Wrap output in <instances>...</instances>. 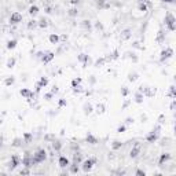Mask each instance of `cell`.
Masks as SVG:
<instances>
[{"label": "cell", "instance_id": "6da1fadb", "mask_svg": "<svg viewBox=\"0 0 176 176\" xmlns=\"http://www.w3.org/2000/svg\"><path fill=\"white\" fill-rule=\"evenodd\" d=\"M164 24H165L167 29L169 32L176 30V18H175V15L172 13H169V11L165 14V17H164Z\"/></svg>", "mask_w": 176, "mask_h": 176}, {"label": "cell", "instance_id": "7a4b0ae2", "mask_svg": "<svg viewBox=\"0 0 176 176\" xmlns=\"http://www.w3.org/2000/svg\"><path fill=\"white\" fill-rule=\"evenodd\" d=\"M161 136V125H157L156 128H153L151 132L147 133V136H146V142L147 143H156L158 139Z\"/></svg>", "mask_w": 176, "mask_h": 176}, {"label": "cell", "instance_id": "3957f363", "mask_svg": "<svg viewBox=\"0 0 176 176\" xmlns=\"http://www.w3.org/2000/svg\"><path fill=\"white\" fill-rule=\"evenodd\" d=\"M47 160V151L44 149H39L33 156H32V164L33 165H37V164H41Z\"/></svg>", "mask_w": 176, "mask_h": 176}, {"label": "cell", "instance_id": "277c9868", "mask_svg": "<svg viewBox=\"0 0 176 176\" xmlns=\"http://www.w3.org/2000/svg\"><path fill=\"white\" fill-rule=\"evenodd\" d=\"M95 164H96V158L95 157H89L87 160H84L80 165H81V169L84 172H89V171L92 169V167H94Z\"/></svg>", "mask_w": 176, "mask_h": 176}, {"label": "cell", "instance_id": "5b68a950", "mask_svg": "<svg viewBox=\"0 0 176 176\" xmlns=\"http://www.w3.org/2000/svg\"><path fill=\"white\" fill-rule=\"evenodd\" d=\"M173 57V50L171 48V47H167V48H164L161 51V54H160V62H165V61H168L169 58Z\"/></svg>", "mask_w": 176, "mask_h": 176}, {"label": "cell", "instance_id": "8992f818", "mask_svg": "<svg viewBox=\"0 0 176 176\" xmlns=\"http://www.w3.org/2000/svg\"><path fill=\"white\" fill-rule=\"evenodd\" d=\"M138 91H140L142 94L145 95V98H153V96L156 95V92H157V89H156V88L147 87V85H146V87H143V85H142V87H139Z\"/></svg>", "mask_w": 176, "mask_h": 176}, {"label": "cell", "instance_id": "52a82bcc", "mask_svg": "<svg viewBox=\"0 0 176 176\" xmlns=\"http://www.w3.org/2000/svg\"><path fill=\"white\" fill-rule=\"evenodd\" d=\"M18 165H21V158H19V156L14 154V156H11V160H10V164H8V168H10V171H14Z\"/></svg>", "mask_w": 176, "mask_h": 176}, {"label": "cell", "instance_id": "ba28073f", "mask_svg": "<svg viewBox=\"0 0 176 176\" xmlns=\"http://www.w3.org/2000/svg\"><path fill=\"white\" fill-rule=\"evenodd\" d=\"M77 61L83 63V68H87L88 65H89V62H91V58H89V55L81 52V54H79V55H77Z\"/></svg>", "mask_w": 176, "mask_h": 176}, {"label": "cell", "instance_id": "9c48e42d", "mask_svg": "<svg viewBox=\"0 0 176 176\" xmlns=\"http://www.w3.org/2000/svg\"><path fill=\"white\" fill-rule=\"evenodd\" d=\"M22 19H24L22 14H19L15 11V13H13L10 15V24H11V25H18L19 22H22Z\"/></svg>", "mask_w": 176, "mask_h": 176}, {"label": "cell", "instance_id": "30bf717a", "mask_svg": "<svg viewBox=\"0 0 176 176\" xmlns=\"http://www.w3.org/2000/svg\"><path fill=\"white\" fill-rule=\"evenodd\" d=\"M19 94H21L22 98H25V99H28V101H30L32 98L35 96V92L30 91L29 88H21V89H19Z\"/></svg>", "mask_w": 176, "mask_h": 176}, {"label": "cell", "instance_id": "8fae6325", "mask_svg": "<svg viewBox=\"0 0 176 176\" xmlns=\"http://www.w3.org/2000/svg\"><path fill=\"white\" fill-rule=\"evenodd\" d=\"M54 58H55V52H52V51H47V52H44V55L41 57V62H43L44 65H47V63H50Z\"/></svg>", "mask_w": 176, "mask_h": 176}, {"label": "cell", "instance_id": "7c38bea8", "mask_svg": "<svg viewBox=\"0 0 176 176\" xmlns=\"http://www.w3.org/2000/svg\"><path fill=\"white\" fill-rule=\"evenodd\" d=\"M140 150H142V146H140V143H136V145L131 149V151H129V157H131V158H136L139 154H140Z\"/></svg>", "mask_w": 176, "mask_h": 176}, {"label": "cell", "instance_id": "4fadbf2b", "mask_svg": "<svg viewBox=\"0 0 176 176\" xmlns=\"http://www.w3.org/2000/svg\"><path fill=\"white\" fill-rule=\"evenodd\" d=\"M58 164H59L61 168H68V167L70 165V160L68 157H65V156H59V158H58Z\"/></svg>", "mask_w": 176, "mask_h": 176}, {"label": "cell", "instance_id": "5bb4252c", "mask_svg": "<svg viewBox=\"0 0 176 176\" xmlns=\"http://www.w3.org/2000/svg\"><path fill=\"white\" fill-rule=\"evenodd\" d=\"M169 160H172V156H171L169 153H164L160 156V160H158V165H164L165 162H168Z\"/></svg>", "mask_w": 176, "mask_h": 176}, {"label": "cell", "instance_id": "9a60e30c", "mask_svg": "<svg viewBox=\"0 0 176 176\" xmlns=\"http://www.w3.org/2000/svg\"><path fill=\"white\" fill-rule=\"evenodd\" d=\"M85 140H87V143H89V145H98V142H99V139L96 138V136H94L91 132H88L87 133Z\"/></svg>", "mask_w": 176, "mask_h": 176}, {"label": "cell", "instance_id": "2e32d148", "mask_svg": "<svg viewBox=\"0 0 176 176\" xmlns=\"http://www.w3.org/2000/svg\"><path fill=\"white\" fill-rule=\"evenodd\" d=\"M95 4H96V7H98L99 10H102V8H109V7H110V4L106 3V0H95Z\"/></svg>", "mask_w": 176, "mask_h": 176}, {"label": "cell", "instance_id": "e0dca14e", "mask_svg": "<svg viewBox=\"0 0 176 176\" xmlns=\"http://www.w3.org/2000/svg\"><path fill=\"white\" fill-rule=\"evenodd\" d=\"M83 109H84V114L85 116H89V114L94 112V107H92V105L89 103V102H87V103H84V106H83Z\"/></svg>", "mask_w": 176, "mask_h": 176}, {"label": "cell", "instance_id": "ac0fdd59", "mask_svg": "<svg viewBox=\"0 0 176 176\" xmlns=\"http://www.w3.org/2000/svg\"><path fill=\"white\" fill-rule=\"evenodd\" d=\"M73 162L74 164H81L83 162V154L79 150L74 151V154H73Z\"/></svg>", "mask_w": 176, "mask_h": 176}, {"label": "cell", "instance_id": "d6986e66", "mask_svg": "<svg viewBox=\"0 0 176 176\" xmlns=\"http://www.w3.org/2000/svg\"><path fill=\"white\" fill-rule=\"evenodd\" d=\"M68 168H69V172H70V173H79V171H80V164L70 162V165L68 167Z\"/></svg>", "mask_w": 176, "mask_h": 176}, {"label": "cell", "instance_id": "ffe728a7", "mask_svg": "<svg viewBox=\"0 0 176 176\" xmlns=\"http://www.w3.org/2000/svg\"><path fill=\"white\" fill-rule=\"evenodd\" d=\"M39 11H40V8H39L37 6H35V4H32V6L29 7V10H28V13H29L30 17H36L39 14Z\"/></svg>", "mask_w": 176, "mask_h": 176}, {"label": "cell", "instance_id": "44dd1931", "mask_svg": "<svg viewBox=\"0 0 176 176\" xmlns=\"http://www.w3.org/2000/svg\"><path fill=\"white\" fill-rule=\"evenodd\" d=\"M4 85H6V87H11V85H14V84H15V77H14V76H8V77H6V79H4Z\"/></svg>", "mask_w": 176, "mask_h": 176}, {"label": "cell", "instance_id": "7402d4cb", "mask_svg": "<svg viewBox=\"0 0 176 176\" xmlns=\"http://www.w3.org/2000/svg\"><path fill=\"white\" fill-rule=\"evenodd\" d=\"M143 101H145V95L142 94L140 91H136L135 92V102L140 105V103H143Z\"/></svg>", "mask_w": 176, "mask_h": 176}, {"label": "cell", "instance_id": "603a6c76", "mask_svg": "<svg viewBox=\"0 0 176 176\" xmlns=\"http://www.w3.org/2000/svg\"><path fill=\"white\" fill-rule=\"evenodd\" d=\"M48 40H50L51 44H58L59 43V36H58L57 33H51L50 36H48Z\"/></svg>", "mask_w": 176, "mask_h": 176}, {"label": "cell", "instance_id": "cb8c5ba5", "mask_svg": "<svg viewBox=\"0 0 176 176\" xmlns=\"http://www.w3.org/2000/svg\"><path fill=\"white\" fill-rule=\"evenodd\" d=\"M17 44H18V41L15 40V39H11V40H8L7 41V50H14L15 47H17Z\"/></svg>", "mask_w": 176, "mask_h": 176}, {"label": "cell", "instance_id": "d4e9b609", "mask_svg": "<svg viewBox=\"0 0 176 176\" xmlns=\"http://www.w3.org/2000/svg\"><path fill=\"white\" fill-rule=\"evenodd\" d=\"M138 79H139V74L136 73V72H131V73H128V81L129 83H135Z\"/></svg>", "mask_w": 176, "mask_h": 176}, {"label": "cell", "instance_id": "484cf974", "mask_svg": "<svg viewBox=\"0 0 176 176\" xmlns=\"http://www.w3.org/2000/svg\"><path fill=\"white\" fill-rule=\"evenodd\" d=\"M95 112H96L98 114H103L105 112H106V106H105L103 103H98L96 107H95Z\"/></svg>", "mask_w": 176, "mask_h": 176}, {"label": "cell", "instance_id": "4316f807", "mask_svg": "<svg viewBox=\"0 0 176 176\" xmlns=\"http://www.w3.org/2000/svg\"><path fill=\"white\" fill-rule=\"evenodd\" d=\"M105 63H106V58H105V57H101V58H98V59L95 61L94 66H95V68H101V66H103Z\"/></svg>", "mask_w": 176, "mask_h": 176}, {"label": "cell", "instance_id": "83f0119b", "mask_svg": "<svg viewBox=\"0 0 176 176\" xmlns=\"http://www.w3.org/2000/svg\"><path fill=\"white\" fill-rule=\"evenodd\" d=\"M39 85L41 88H45L47 85H48V83H50V80H48V77H40V80H39Z\"/></svg>", "mask_w": 176, "mask_h": 176}, {"label": "cell", "instance_id": "f1b7e54d", "mask_svg": "<svg viewBox=\"0 0 176 176\" xmlns=\"http://www.w3.org/2000/svg\"><path fill=\"white\" fill-rule=\"evenodd\" d=\"M22 139H24L25 143H29V142H32V139H33V133L32 132H25L22 135Z\"/></svg>", "mask_w": 176, "mask_h": 176}, {"label": "cell", "instance_id": "f546056e", "mask_svg": "<svg viewBox=\"0 0 176 176\" xmlns=\"http://www.w3.org/2000/svg\"><path fill=\"white\" fill-rule=\"evenodd\" d=\"M15 63H17V59H15V58L14 57H11V58H8V59H7V68H8V69H13L14 66H15Z\"/></svg>", "mask_w": 176, "mask_h": 176}, {"label": "cell", "instance_id": "4dcf8cb0", "mask_svg": "<svg viewBox=\"0 0 176 176\" xmlns=\"http://www.w3.org/2000/svg\"><path fill=\"white\" fill-rule=\"evenodd\" d=\"M52 149L55 151H61V149H62V143L59 142V140H52Z\"/></svg>", "mask_w": 176, "mask_h": 176}, {"label": "cell", "instance_id": "1f68e13d", "mask_svg": "<svg viewBox=\"0 0 176 176\" xmlns=\"http://www.w3.org/2000/svg\"><path fill=\"white\" fill-rule=\"evenodd\" d=\"M129 92H131V89L127 87V85H123V87H121V96H123V98H127V96L129 95Z\"/></svg>", "mask_w": 176, "mask_h": 176}, {"label": "cell", "instance_id": "d6a6232c", "mask_svg": "<svg viewBox=\"0 0 176 176\" xmlns=\"http://www.w3.org/2000/svg\"><path fill=\"white\" fill-rule=\"evenodd\" d=\"M37 26H39V28H41V29H45V28L48 26V21H47L45 18H41L37 22Z\"/></svg>", "mask_w": 176, "mask_h": 176}, {"label": "cell", "instance_id": "836d02e7", "mask_svg": "<svg viewBox=\"0 0 176 176\" xmlns=\"http://www.w3.org/2000/svg\"><path fill=\"white\" fill-rule=\"evenodd\" d=\"M121 147H123V142H120V140H114L113 143H112V149H113L114 151L120 150Z\"/></svg>", "mask_w": 176, "mask_h": 176}, {"label": "cell", "instance_id": "e575fe53", "mask_svg": "<svg viewBox=\"0 0 176 176\" xmlns=\"http://www.w3.org/2000/svg\"><path fill=\"white\" fill-rule=\"evenodd\" d=\"M164 41H165V33H164L162 29H160L157 36V43H164Z\"/></svg>", "mask_w": 176, "mask_h": 176}, {"label": "cell", "instance_id": "d590c367", "mask_svg": "<svg viewBox=\"0 0 176 176\" xmlns=\"http://www.w3.org/2000/svg\"><path fill=\"white\" fill-rule=\"evenodd\" d=\"M72 91H73V94H81V92H84V88L81 84H79L76 87H72Z\"/></svg>", "mask_w": 176, "mask_h": 176}, {"label": "cell", "instance_id": "8d00e7d4", "mask_svg": "<svg viewBox=\"0 0 176 176\" xmlns=\"http://www.w3.org/2000/svg\"><path fill=\"white\" fill-rule=\"evenodd\" d=\"M22 142H24V139L22 138H15L13 140L11 146H14V147H21V146H22Z\"/></svg>", "mask_w": 176, "mask_h": 176}, {"label": "cell", "instance_id": "74e56055", "mask_svg": "<svg viewBox=\"0 0 176 176\" xmlns=\"http://www.w3.org/2000/svg\"><path fill=\"white\" fill-rule=\"evenodd\" d=\"M168 96H171L172 99L176 98V87L175 85H171L169 87V92H168Z\"/></svg>", "mask_w": 176, "mask_h": 176}, {"label": "cell", "instance_id": "f35d334b", "mask_svg": "<svg viewBox=\"0 0 176 176\" xmlns=\"http://www.w3.org/2000/svg\"><path fill=\"white\" fill-rule=\"evenodd\" d=\"M81 83H83L81 77H74V79L72 80V83H70V84H72V87H76V85H79V84H81Z\"/></svg>", "mask_w": 176, "mask_h": 176}, {"label": "cell", "instance_id": "ab89813d", "mask_svg": "<svg viewBox=\"0 0 176 176\" xmlns=\"http://www.w3.org/2000/svg\"><path fill=\"white\" fill-rule=\"evenodd\" d=\"M129 37H131V30H129V29H125V30L123 32V35H121V39H123V40H128Z\"/></svg>", "mask_w": 176, "mask_h": 176}, {"label": "cell", "instance_id": "60d3db41", "mask_svg": "<svg viewBox=\"0 0 176 176\" xmlns=\"http://www.w3.org/2000/svg\"><path fill=\"white\" fill-rule=\"evenodd\" d=\"M138 8H139V11H142V13H146V11H147V4L140 1V3L138 4Z\"/></svg>", "mask_w": 176, "mask_h": 176}, {"label": "cell", "instance_id": "b9f144b4", "mask_svg": "<svg viewBox=\"0 0 176 176\" xmlns=\"http://www.w3.org/2000/svg\"><path fill=\"white\" fill-rule=\"evenodd\" d=\"M36 26H37V21L32 19V21H29V24H28V29H29V30H32V29H35Z\"/></svg>", "mask_w": 176, "mask_h": 176}, {"label": "cell", "instance_id": "7bdbcfd3", "mask_svg": "<svg viewBox=\"0 0 176 176\" xmlns=\"http://www.w3.org/2000/svg\"><path fill=\"white\" fill-rule=\"evenodd\" d=\"M110 57H112V61H116V59H118V58H120V52H118V50L116 48V50H114L113 52L110 54Z\"/></svg>", "mask_w": 176, "mask_h": 176}, {"label": "cell", "instance_id": "ee69618b", "mask_svg": "<svg viewBox=\"0 0 176 176\" xmlns=\"http://www.w3.org/2000/svg\"><path fill=\"white\" fill-rule=\"evenodd\" d=\"M68 14L70 17H77L79 15V10L77 8H70V10H68Z\"/></svg>", "mask_w": 176, "mask_h": 176}, {"label": "cell", "instance_id": "f6af8a7d", "mask_svg": "<svg viewBox=\"0 0 176 176\" xmlns=\"http://www.w3.org/2000/svg\"><path fill=\"white\" fill-rule=\"evenodd\" d=\"M68 106V101L65 99V98H61L59 101H58V107H65Z\"/></svg>", "mask_w": 176, "mask_h": 176}, {"label": "cell", "instance_id": "bcb514c9", "mask_svg": "<svg viewBox=\"0 0 176 176\" xmlns=\"http://www.w3.org/2000/svg\"><path fill=\"white\" fill-rule=\"evenodd\" d=\"M52 98H54V94H52V92H45V94H44V99H45V101H51V99H52Z\"/></svg>", "mask_w": 176, "mask_h": 176}, {"label": "cell", "instance_id": "7dc6e473", "mask_svg": "<svg viewBox=\"0 0 176 176\" xmlns=\"http://www.w3.org/2000/svg\"><path fill=\"white\" fill-rule=\"evenodd\" d=\"M127 131V125L125 124H121V125H118V128H117V132L118 133H123V132Z\"/></svg>", "mask_w": 176, "mask_h": 176}, {"label": "cell", "instance_id": "c3c4849f", "mask_svg": "<svg viewBox=\"0 0 176 176\" xmlns=\"http://www.w3.org/2000/svg\"><path fill=\"white\" fill-rule=\"evenodd\" d=\"M19 173H21V175H30V169L26 168V167H24V169H21Z\"/></svg>", "mask_w": 176, "mask_h": 176}, {"label": "cell", "instance_id": "681fc988", "mask_svg": "<svg viewBox=\"0 0 176 176\" xmlns=\"http://www.w3.org/2000/svg\"><path fill=\"white\" fill-rule=\"evenodd\" d=\"M83 26H84L85 29H91V22L85 19V21H83Z\"/></svg>", "mask_w": 176, "mask_h": 176}, {"label": "cell", "instance_id": "f907efd6", "mask_svg": "<svg viewBox=\"0 0 176 176\" xmlns=\"http://www.w3.org/2000/svg\"><path fill=\"white\" fill-rule=\"evenodd\" d=\"M51 92L55 95V94H58L59 92V88H58V85H52V88H51Z\"/></svg>", "mask_w": 176, "mask_h": 176}, {"label": "cell", "instance_id": "816d5d0a", "mask_svg": "<svg viewBox=\"0 0 176 176\" xmlns=\"http://www.w3.org/2000/svg\"><path fill=\"white\" fill-rule=\"evenodd\" d=\"M41 91V87L39 85V83H36V85H35V94H39Z\"/></svg>", "mask_w": 176, "mask_h": 176}, {"label": "cell", "instance_id": "f5cc1de1", "mask_svg": "<svg viewBox=\"0 0 176 176\" xmlns=\"http://www.w3.org/2000/svg\"><path fill=\"white\" fill-rule=\"evenodd\" d=\"M133 121H135V120L132 118V117H128V118L125 120V125H129V124H133Z\"/></svg>", "mask_w": 176, "mask_h": 176}, {"label": "cell", "instance_id": "db71d44e", "mask_svg": "<svg viewBox=\"0 0 176 176\" xmlns=\"http://www.w3.org/2000/svg\"><path fill=\"white\" fill-rule=\"evenodd\" d=\"M135 173H136L138 176H145L146 175V172H145V171H142V169H136V172H135Z\"/></svg>", "mask_w": 176, "mask_h": 176}, {"label": "cell", "instance_id": "11a10c76", "mask_svg": "<svg viewBox=\"0 0 176 176\" xmlns=\"http://www.w3.org/2000/svg\"><path fill=\"white\" fill-rule=\"evenodd\" d=\"M129 103H131V101H125V102H124V105H123V107H121V109H123V110H124V109H127V107L129 106Z\"/></svg>", "mask_w": 176, "mask_h": 176}, {"label": "cell", "instance_id": "9f6ffc18", "mask_svg": "<svg viewBox=\"0 0 176 176\" xmlns=\"http://www.w3.org/2000/svg\"><path fill=\"white\" fill-rule=\"evenodd\" d=\"M164 120H165V116H164V114H161V116H160V118H158V124H162Z\"/></svg>", "mask_w": 176, "mask_h": 176}, {"label": "cell", "instance_id": "6f0895ef", "mask_svg": "<svg viewBox=\"0 0 176 176\" xmlns=\"http://www.w3.org/2000/svg\"><path fill=\"white\" fill-rule=\"evenodd\" d=\"M70 3H72L73 6H76V4H79V3H80V0H70Z\"/></svg>", "mask_w": 176, "mask_h": 176}, {"label": "cell", "instance_id": "680465c9", "mask_svg": "<svg viewBox=\"0 0 176 176\" xmlns=\"http://www.w3.org/2000/svg\"><path fill=\"white\" fill-rule=\"evenodd\" d=\"M175 109V99L172 101V103H171V110H173Z\"/></svg>", "mask_w": 176, "mask_h": 176}, {"label": "cell", "instance_id": "91938a15", "mask_svg": "<svg viewBox=\"0 0 176 176\" xmlns=\"http://www.w3.org/2000/svg\"><path fill=\"white\" fill-rule=\"evenodd\" d=\"M164 3H175V0H162Z\"/></svg>", "mask_w": 176, "mask_h": 176}, {"label": "cell", "instance_id": "94428289", "mask_svg": "<svg viewBox=\"0 0 176 176\" xmlns=\"http://www.w3.org/2000/svg\"><path fill=\"white\" fill-rule=\"evenodd\" d=\"M96 28H98V29H103V28H102V25H101V24H96Z\"/></svg>", "mask_w": 176, "mask_h": 176}, {"label": "cell", "instance_id": "6125c7cd", "mask_svg": "<svg viewBox=\"0 0 176 176\" xmlns=\"http://www.w3.org/2000/svg\"><path fill=\"white\" fill-rule=\"evenodd\" d=\"M28 1H29V3H33V1H35V0H28Z\"/></svg>", "mask_w": 176, "mask_h": 176}]
</instances>
